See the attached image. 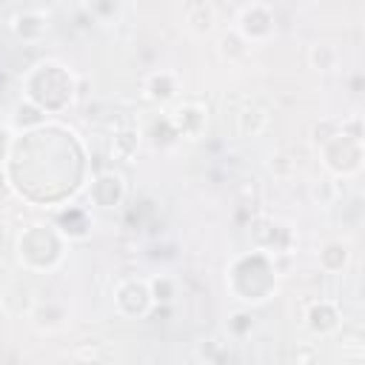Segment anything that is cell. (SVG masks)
<instances>
[{"label": "cell", "instance_id": "obj_11", "mask_svg": "<svg viewBox=\"0 0 365 365\" xmlns=\"http://www.w3.org/2000/svg\"><path fill=\"white\" fill-rule=\"evenodd\" d=\"M182 23H185V29H188L191 34L205 37V34H211L214 26H217V9H214L211 3H202V0L185 3V6H182Z\"/></svg>", "mask_w": 365, "mask_h": 365}, {"label": "cell", "instance_id": "obj_18", "mask_svg": "<svg viewBox=\"0 0 365 365\" xmlns=\"http://www.w3.org/2000/svg\"><path fill=\"white\" fill-rule=\"evenodd\" d=\"M217 51H220V57L222 60H228V63H240V60H245L248 57V51H251V46L234 31V26L228 29V31H222L220 34V40H217Z\"/></svg>", "mask_w": 365, "mask_h": 365}, {"label": "cell", "instance_id": "obj_6", "mask_svg": "<svg viewBox=\"0 0 365 365\" xmlns=\"http://www.w3.org/2000/svg\"><path fill=\"white\" fill-rule=\"evenodd\" d=\"M151 294H148V285L145 279H137V277H125L114 285V308L120 317L125 319H140L151 311Z\"/></svg>", "mask_w": 365, "mask_h": 365}, {"label": "cell", "instance_id": "obj_15", "mask_svg": "<svg viewBox=\"0 0 365 365\" xmlns=\"http://www.w3.org/2000/svg\"><path fill=\"white\" fill-rule=\"evenodd\" d=\"M317 262L325 274H342L348 265H351V245L342 242V240H328L319 254H317Z\"/></svg>", "mask_w": 365, "mask_h": 365}, {"label": "cell", "instance_id": "obj_17", "mask_svg": "<svg viewBox=\"0 0 365 365\" xmlns=\"http://www.w3.org/2000/svg\"><path fill=\"white\" fill-rule=\"evenodd\" d=\"M145 285H148L151 302L154 305H163V308H168L177 299V291H180V285H177V279L171 274H154V277L145 279Z\"/></svg>", "mask_w": 365, "mask_h": 365}, {"label": "cell", "instance_id": "obj_22", "mask_svg": "<svg viewBox=\"0 0 365 365\" xmlns=\"http://www.w3.org/2000/svg\"><path fill=\"white\" fill-rule=\"evenodd\" d=\"M120 9H123L120 3H88V11H91V17H97L100 23H106L111 14L117 17V14H120Z\"/></svg>", "mask_w": 365, "mask_h": 365}, {"label": "cell", "instance_id": "obj_8", "mask_svg": "<svg viewBox=\"0 0 365 365\" xmlns=\"http://www.w3.org/2000/svg\"><path fill=\"white\" fill-rule=\"evenodd\" d=\"M168 125L177 137H188V140H197L205 125H208V111L205 106L200 103H180L171 114H168Z\"/></svg>", "mask_w": 365, "mask_h": 365}, {"label": "cell", "instance_id": "obj_4", "mask_svg": "<svg viewBox=\"0 0 365 365\" xmlns=\"http://www.w3.org/2000/svg\"><path fill=\"white\" fill-rule=\"evenodd\" d=\"M362 160H365L362 140L348 137L345 131H336L334 137H328L322 143V165L334 177H354V174H359Z\"/></svg>", "mask_w": 365, "mask_h": 365}, {"label": "cell", "instance_id": "obj_9", "mask_svg": "<svg viewBox=\"0 0 365 365\" xmlns=\"http://www.w3.org/2000/svg\"><path fill=\"white\" fill-rule=\"evenodd\" d=\"M305 325L317 336H331L342 325V311H339V305L334 299H314L305 308Z\"/></svg>", "mask_w": 365, "mask_h": 365}, {"label": "cell", "instance_id": "obj_1", "mask_svg": "<svg viewBox=\"0 0 365 365\" xmlns=\"http://www.w3.org/2000/svg\"><path fill=\"white\" fill-rule=\"evenodd\" d=\"M228 288L240 302H262L277 288V268L268 251H248L237 257L225 274Z\"/></svg>", "mask_w": 365, "mask_h": 365}, {"label": "cell", "instance_id": "obj_13", "mask_svg": "<svg viewBox=\"0 0 365 365\" xmlns=\"http://www.w3.org/2000/svg\"><path fill=\"white\" fill-rule=\"evenodd\" d=\"M46 111L40 108V106H34L31 100H17L14 106H11V114H9V123H11V128L14 131H23V134H29V131H34V128H40V125H46Z\"/></svg>", "mask_w": 365, "mask_h": 365}, {"label": "cell", "instance_id": "obj_5", "mask_svg": "<svg viewBox=\"0 0 365 365\" xmlns=\"http://www.w3.org/2000/svg\"><path fill=\"white\" fill-rule=\"evenodd\" d=\"M234 31L248 43H265L277 34V14H274V6L268 3H245L240 11H237V20H234Z\"/></svg>", "mask_w": 365, "mask_h": 365}, {"label": "cell", "instance_id": "obj_14", "mask_svg": "<svg viewBox=\"0 0 365 365\" xmlns=\"http://www.w3.org/2000/svg\"><path fill=\"white\" fill-rule=\"evenodd\" d=\"M54 228L66 237V240H86L88 234H91V217L83 211V208H77V205H68L60 217H57V222H54Z\"/></svg>", "mask_w": 365, "mask_h": 365}, {"label": "cell", "instance_id": "obj_21", "mask_svg": "<svg viewBox=\"0 0 365 365\" xmlns=\"http://www.w3.org/2000/svg\"><path fill=\"white\" fill-rule=\"evenodd\" d=\"M251 328H254V317H251V314H245V311L231 314V319H228V331H231L234 336H245V334H251Z\"/></svg>", "mask_w": 365, "mask_h": 365}, {"label": "cell", "instance_id": "obj_3", "mask_svg": "<svg viewBox=\"0 0 365 365\" xmlns=\"http://www.w3.org/2000/svg\"><path fill=\"white\" fill-rule=\"evenodd\" d=\"M40 88H48L34 106H40L46 114H54V111H63L71 100H74V77L66 66L54 63V60H46L40 66H34L26 77V94H34Z\"/></svg>", "mask_w": 365, "mask_h": 365}, {"label": "cell", "instance_id": "obj_10", "mask_svg": "<svg viewBox=\"0 0 365 365\" xmlns=\"http://www.w3.org/2000/svg\"><path fill=\"white\" fill-rule=\"evenodd\" d=\"M11 31H14L23 43H37V40H43L46 31H48V17H46V11H40V9H23V11H17V14L11 17Z\"/></svg>", "mask_w": 365, "mask_h": 365}, {"label": "cell", "instance_id": "obj_16", "mask_svg": "<svg viewBox=\"0 0 365 365\" xmlns=\"http://www.w3.org/2000/svg\"><path fill=\"white\" fill-rule=\"evenodd\" d=\"M339 60H342V54H339V48H336L334 43L317 40V43H311V48H308V63H311V68L319 71V74L334 71V68L339 66Z\"/></svg>", "mask_w": 365, "mask_h": 365}, {"label": "cell", "instance_id": "obj_7", "mask_svg": "<svg viewBox=\"0 0 365 365\" xmlns=\"http://www.w3.org/2000/svg\"><path fill=\"white\" fill-rule=\"evenodd\" d=\"M123 197H125V180H123V174H117V171H100V174L91 180V185H88V200H91V205H97V208H103V211L117 208V205L123 202Z\"/></svg>", "mask_w": 365, "mask_h": 365}, {"label": "cell", "instance_id": "obj_19", "mask_svg": "<svg viewBox=\"0 0 365 365\" xmlns=\"http://www.w3.org/2000/svg\"><path fill=\"white\" fill-rule=\"evenodd\" d=\"M63 319H66V311L57 302H40L34 311V325L40 331H57L63 325Z\"/></svg>", "mask_w": 365, "mask_h": 365}, {"label": "cell", "instance_id": "obj_12", "mask_svg": "<svg viewBox=\"0 0 365 365\" xmlns=\"http://www.w3.org/2000/svg\"><path fill=\"white\" fill-rule=\"evenodd\" d=\"M145 97L154 100V103H171L180 91V77L168 68H160V71H151L145 77Z\"/></svg>", "mask_w": 365, "mask_h": 365}, {"label": "cell", "instance_id": "obj_2", "mask_svg": "<svg viewBox=\"0 0 365 365\" xmlns=\"http://www.w3.org/2000/svg\"><path fill=\"white\" fill-rule=\"evenodd\" d=\"M66 237L54 222H31L17 234V259L29 271H51L63 262Z\"/></svg>", "mask_w": 365, "mask_h": 365}, {"label": "cell", "instance_id": "obj_20", "mask_svg": "<svg viewBox=\"0 0 365 365\" xmlns=\"http://www.w3.org/2000/svg\"><path fill=\"white\" fill-rule=\"evenodd\" d=\"M137 145H140V137H137V131H131V128H125V131H120V134L114 137V154H117V157H131V154L137 151Z\"/></svg>", "mask_w": 365, "mask_h": 365}]
</instances>
